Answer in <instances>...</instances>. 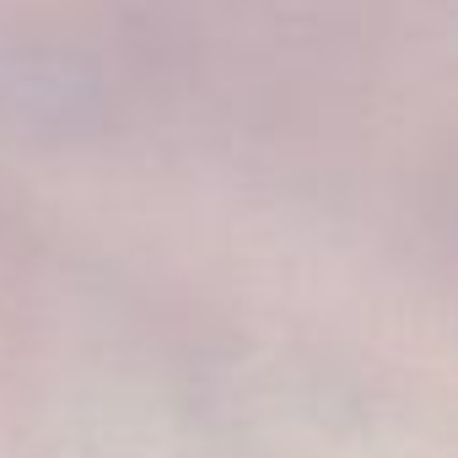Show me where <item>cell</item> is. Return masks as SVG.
Here are the masks:
<instances>
[]
</instances>
